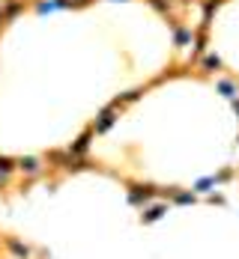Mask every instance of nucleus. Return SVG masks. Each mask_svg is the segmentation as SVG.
Masks as SVG:
<instances>
[{"instance_id":"f03ea898","label":"nucleus","mask_w":239,"mask_h":259,"mask_svg":"<svg viewBox=\"0 0 239 259\" xmlns=\"http://www.w3.org/2000/svg\"><path fill=\"white\" fill-rule=\"evenodd\" d=\"M21 170H27V173H36V161H33V158H27V161H21Z\"/></svg>"},{"instance_id":"f257e3e1","label":"nucleus","mask_w":239,"mask_h":259,"mask_svg":"<svg viewBox=\"0 0 239 259\" xmlns=\"http://www.w3.org/2000/svg\"><path fill=\"white\" fill-rule=\"evenodd\" d=\"M6 247H9V250H12L18 259H27V256H30V250H27L21 241H15V238H6Z\"/></svg>"}]
</instances>
